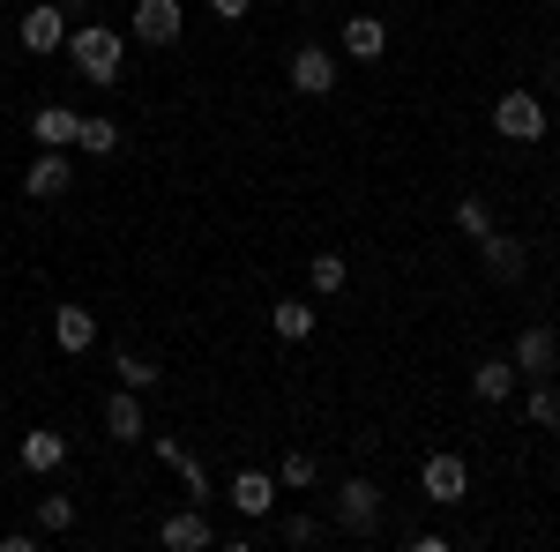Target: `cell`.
I'll use <instances>...</instances> for the list:
<instances>
[{"mask_svg": "<svg viewBox=\"0 0 560 552\" xmlns=\"http://www.w3.org/2000/svg\"><path fill=\"white\" fill-rule=\"evenodd\" d=\"M31 522H38V538H60V530H75V501L68 493H45L38 508H31Z\"/></svg>", "mask_w": 560, "mask_h": 552, "instance_id": "cell-23", "label": "cell"}, {"mask_svg": "<svg viewBox=\"0 0 560 552\" xmlns=\"http://www.w3.org/2000/svg\"><path fill=\"white\" fill-rule=\"evenodd\" d=\"M15 38H23V52H31V60H52V52L68 45V8H60V0H38V8L15 23Z\"/></svg>", "mask_w": 560, "mask_h": 552, "instance_id": "cell-6", "label": "cell"}, {"mask_svg": "<svg viewBox=\"0 0 560 552\" xmlns=\"http://www.w3.org/2000/svg\"><path fill=\"white\" fill-rule=\"evenodd\" d=\"M68 187H75L68 150H38V157H31V172H23V195H31V202H60Z\"/></svg>", "mask_w": 560, "mask_h": 552, "instance_id": "cell-9", "label": "cell"}, {"mask_svg": "<svg viewBox=\"0 0 560 552\" xmlns=\"http://www.w3.org/2000/svg\"><path fill=\"white\" fill-rule=\"evenodd\" d=\"M105 433H113V441H150L142 388H120V381H113V396H105Z\"/></svg>", "mask_w": 560, "mask_h": 552, "instance_id": "cell-11", "label": "cell"}, {"mask_svg": "<svg viewBox=\"0 0 560 552\" xmlns=\"http://www.w3.org/2000/svg\"><path fill=\"white\" fill-rule=\"evenodd\" d=\"M374 522H382V485H374V478H345V485H337V522H329V530L374 538Z\"/></svg>", "mask_w": 560, "mask_h": 552, "instance_id": "cell-4", "label": "cell"}, {"mask_svg": "<svg viewBox=\"0 0 560 552\" xmlns=\"http://www.w3.org/2000/svg\"><path fill=\"white\" fill-rule=\"evenodd\" d=\"M269 329H277L284 343H306L322 321H314V306H306V298H277V306H269Z\"/></svg>", "mask_w": 560, "mask_h": 552, "instance_id": "cell-20", "label": "cell"}, {"mask_svg": "<svg viewBox=\"0 0 560 552\" xmlns=\"http://www.w3.org/2000/svg\"><path fill=\"white\" fill-rule=\"evenodd\" d=\"M158 545H165V552H210V545H217V522H210V508H202V501L173 508L165 522H158Z\"/></svg>", "mask_w": 560, "mask_h": 552, "instance_id": "cell-5", "label": "cell"}, {"mask_svg": "<svg viewBox=\"0 0 560 552\" xmlns=\"http://www.w3.org/2000/svg\"><path fill=\"white\" fill-rule=\"evenodd\" d=\"M523 419L538 425V433H560V388H553V374H538V381L523 388Z\"/></svg>", "mask_w": 560, "mask_h": 552, "instance_id": "cell-19", "label": "cell"}, {"mask_svg": "<svg viewBox=\"0 0 560 552\" xmlns=\"http://www.w3.org/2000/svg\"><path fill=\"white\" fill-rule=\"evenodd\" d=\"M516 388H523V374L509 366V359H478V374H471V396H478V403H509Z\"/></svg>", "mask_w": 560, "mask_h": 552, "instance_id": "cell-18", "label": "cell"}, {"mask_svg": "<svg viewBox=\"0 0 560 552\" xmlns=\"http://www.w3.org/2000/svg\"><path fill=\"white\" fill-rule=\"evenodd\" d=\"M75 134H83V113L75 105H38L31 113V142H45V150H75Z\"/></svg>", "mask_w": 560, "mask_h": 552, "instance_id": "cell-15", "label": "cell"}, {"mask_svg": "<svg viewBox=\"0 0 560 552\" xmlns=\"http://www.w3.org/2000/svg\"><path fill=\"white\" fill-rule=\"evenodd\" d=\"M247 8L255 0H210V15H224V23H247Z\"/></svg>", "mask_w": 560, "mask_h": 552, "instance_id": "cell-28", "label": "cell"}, {"mask_svg": "<svg viewBox=\"0 0 560 552\" xmlns=\"http://www.w3.org/2000/svg\"><path fill=\"white\" fill-rule=\"evenodd\" d=\"M75 150H83V157H120V120H105V113H83V134H75Z\"/></svg>", "mask_w": 560, "mask_h": 552, "instance_id": "cell-21", "label": "cell"}, {"mask_svg": "<svg viewBox=\"0 0 560 552\" xmlns=\"http://www.w3.org/2000/svg\"><path fill=\"white\" fill-rule=\"evenodd\" d=\"M15 463L31 470V478H52V470L68 463V441H60L52 425H31V433H23V448H15Z\"/></svg>", "mask_w": 560, "mask_h": 552, "instance_id": "cell-16", "label": "cell"}, {"mask_svg": "<svg viewBox=\"0 0 560 552\" xmlns=\"http://www.w3.org/2000/svg\"><path fill=\"white\" fill-rule=\"evenodd\" d=\"M509 366H516L523 381H538V374H553V366H560V337L546 329V321H530V329H523V337L509 343Z\"/></svg>", "mask_w": 560, "mask_h": 552, "instance_id": "cell-8", "label": "cell"}, {"mask_svg": "<svg viewBox=\"0 0 560 552\" xmlns=\"http://www.w3.org/2000/svg\"><path fill=\"white\" fill-rule=\"evenodd\" d=\"M52 343H60L68 359H83L90 343H97V314L75 306V298H60V306H52Z\"/></svg>", "mask_w": 560, "mask_h": 552, "instance_id": "cell-12", "label": "cell"}, {"mask_svg": "<svg viewBox=\"0 0 560 552\" xmlns=\"http://www.w3.org/2000/svg\"><path fill=\"white\" fill-rule=\"evenodd\" d=\"M345 284H351L345 255H314V261H306V292H322V298H329V292H345Z\"/></svg>", "mask_w": 560, "mask_h": 552, "instance_id": "cell-24", "label": "cell"}, {"mask_svg": "<svg viewBox=\"0 0 560 552\" xmlns=\"http://www.w3.org/2000/svg\"><path fill=\"white\" fill-rule=\"evenodd\" d=\"M456 232H464V239H486V232H493V202H456Z\"/></svg>", "mask_w": 560, "mask_h": 552, "instance_id": "cell-27", "label": "cell"}, {"mask_svg": "<svg viewBox=\"0 0 560 552\" xmlns=\"http://www.w3.org/2000/svg\"><path fill=\"white\" fill-rule=\"evenodd\" d=\"M419 485H427V501H441V508H456V501L471 493V463L441 448V456H427V463H419Z\"/></svg>", "mask_w": 560, "mask_h": 552, "instance_id": "cell-7", "label": "cell"}, {"mask_svg": "<svg viewBox=\"0 0 560 552\" xmlns=\"http://www.w3.org/2000/svg\"><path fill=\"white\" fill-rule=\"evenodd\" d=\"M546 128H553V113H546L538 90H501L493 97V134L501 142H546Z\"/></svg>", "mask_w": 560, "mask_h": 552, "instance_id": "cell-2", "label": "cell"}, {"mask_svg": "<svg viewBox=\"0 0 560 552\" xmlns=\"http://www.w3.org/2000/svg\"><path fill=\"white\" fill-rule=\"evenodd\" d=\"M232 508L247 515V522H269L277 515V470H240L232 478Z\"/></svg>", "mask_w": 560, "mask_h": 552, "instance_id": "cell-13", "label": "cell"}, {"mask_svg": "<svg viewBox=\"0 0 560 552\" xmlns=\"http://www.w3.org/2000/svg\"><path fill=\"white\" fill-rule=\"evenodd\" d=\"M553 202H560V187H553Z\"/></svg>", "mask_w": 560, "mask_h": 552, "instance_id": "cell-31", "label": "cell"}, {"mask_svg": "<svg viewBox=\"0 0 560 552\" xmlns=\"http://www.w3.org/2000/svg\"><path fill=\"white\" fill-rule=\"evenodd\" d=\"M60 8H68V23H75V15H83V8H90V0H60Z\"/></svg>", "mask_w": 560, "mask_h": 552, "instance_id": "cell-29", "label": "cell"}, {"mask_svg": "<svg viewBox=\"0 0 560 552\" xmlns=\"http://www.w3.org/2000/svg\"><path fill=\"white\" fill-rule=\"evenodd\" d=\"M478 261H486V277H493V284H516V277H523V239L493 224V232L478 239Z\"/></svg>", "mask_w": 560, "mask_h": 552, "instance_id": "cell-14", "label": "cell"}, {"mask_svg": "<svg viewBox=\"0 0 560 552\" xmlns=\"http://www.w3.org/2000/svg\"><path fill=\"white\" fill-rule=\"evenodd\" d=\"M113 381H120V388H142V396H150V388H158V359H142V351H120V359H113Z\"/></svg>", "mask_w": 560, "mask_h": 552, "instance_id": "cell-25", "label": "cell"}, {"mask_svg": "<svg viewBox=\"0 0 560 552\" xmlns=\"http://www.w3.org/2000/svg\"><path fill=\"white\" fill-rule=\"evenodd\" d=\"M337 52H345V60H382L388 52V23L382 15H351L345 31H337Z\"/></svg>", "mask_w": 560, "mask_h": 552, "instance_id": "cell-17", "label": "cell"}, {"mask_svg": "<svg viewBox=\"0 0 560 552\" xmlns=\"http://www.w3.org/2000/svg\"><path fill=\"white\" fill-rule=\"evenodd\" d=\"M277 485H292V493H314V485H322V463H314L306 448H292V456L277 463Z\"/></svg>", "mask_w": 560, "mask_h": 552, "instance_id": "cell-26", "label": "cell"}, {"mask_svg": "<svg viewBox=\"0 0 560 552\" xmlns=\"http://www.w3.org/2000/svg\"><path fill=\"white\" fill-rule=\"evenodd\" d=\"M179 31H187V8H179V0H135V15H128V38H135V45L173 52Z\"/></svg>", "mask_w": 560, "mask_h": 552, "instance_id": "cell-3", "label": "cell"}, {"mask_svg": "<svg viewBox=\"0 0 560 552\" xmlns=\"http://www.w3.org/2000/svg\"><path fill=\"white\" fill-rule=\"evenodd\" d=\"M277 538L300 552V545H322V538H329V522H322V515H306V508H292V515H277Z\"/></svg>", "mask_w": 560, "mask_h": 552, "instance_id": "cell-22", "label": "cell"}, {"mask_svg": "<svg viewBox=\"0 0 560 552\" xmlns=\"http://www.w3.org/2000/svg\"><path fill=\"white\" fill-rule=\"evenodd\" d=\"M0 90H8V75H0Z\"/></svg>", "mask_w": 560, "mask_h": 552, "instance_id": "cell-30", "label": "cell"}, {"mask_svg": "<svg viewBox=\"0 0 560 552\" xmlns=\"http://www.w3.org/2000/svg\"><path fill=\"white\" fill-rule=\"evenodd\" d=\"M68 60L90 90H120V60H128V38L113 23H68Z\"/></svg>", "mask_w": 560, "mask_h": 552, "instance_id": "cell-1", "label": "cell"}, {"mask_svg": "<svg viewBox=\"0 0 560 552\" xmlns=\"http://www.w3.org/2000/svg\"><path fill=\"white\" fill-rule=\"evenodd\" d=\"M292 90H300V97H329V90H337V52H329V45H300V52H292Z\"/></svg>", "mask_w": 560, "mask_h": 552, "instance_id": "cell-10", "label": "cell"}]
</instances>
